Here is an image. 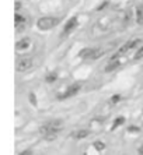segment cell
<instances>
[{"mask_svg": "<svg viewBox=\"0 0 143 155\" xmlns=\"http://www.w3.org/2000/svg\"><path fill=\"white\" fill-rule=\"evenodd\" d=\"M63 129V124L59 120H54V122H48L40 127V133L44 136V138L48 141H52L56 138V134Z\"/></svg>", "mask_w": 143, "mask_h": 155, "instance_id": "1", "label": "cell"}, {"mask_svg": "<svg viewBox=\"0 0 143 155\" xmlns=\"http://www.w3.org/2000/svg\"><path fill=\"white\" fill-rule=\"evenodd\" d=\"M104 53H105V51L103 48H86L80 52L79 56L83 59H87V60H94V59L101 58Z\"/></svg>", "mask_w": 143, "mask_h": 155, "instance_id": "2", "label": "cell"}, {"mask_svg": "<svg viewBox=\"0 0 143 155\" xmlns=\"http://www.w3.org/2000/svg\"><path fill=\"white\" fill-rule=\"evenodd\" d=\"M59 18L56 17H42L37 21V27L41 29V31H48V29H52L54 27H56L59 24Z\"/></svg>", "mask_w": 143, "mask_h": 155, "instance_id": "3", "label": "cell"}, {"mask_svg": "<svg viewBox=\"0 0 143 155\" xmlns=\"http://www.w3.org/2000/svg\"><path fill=\"white\" fill-rule=\"evenodd\" d=\"M32 64H34V61H32L31 58H24V59H20V60L17 61L16 69H17V71L23 73V71H27V70L31 69Z\"/></svg>", "mask_w": 143, "mask_h": 155, "instance_id": "4", "label": "cell"}, {"mask_svg": "<svg viewBox=\"0 0 143 155\" xmlns=\"http://www.w3.org/2000/svg\"><path fill=\"white\" fill-rule=\"evenodd\" d=\"M80 88H82V84H79V83H76V84H72L70 87H69L68 90L65 91L63 94L61 95V99H65V98H70V97H75L76 94H79V91H80Z\"/></svg>", "mask_w": 143, "mask_h": 155, "instance_id": "5", "label": "cell"}, {"mask_svg": "<svg viewBox=\"0 0 143 155\" xmlns=\"http://www.w3.org/2000/svg\"><path fill=\"white\" fill-rule=\"evenodd\" d=\"M119 64H121V60H119V54H114L111 59H110V61H108V64L105 66V71L110 73L112 71V70H115L117 67H119Z\"/></svg>", "mask_w": 143, "mask_h": 155, "instance_id": "6", "label": "cell"}, {"mask_svg": "<svg viewBox=\"0 0 143 155\" xmlns=\"http://www.w3.org/2000/svg\"><path fill=\"white\" fill-rule=\"evenodd\" d=\"M30 46H31V39H30V38H23V39L17 41V43H16V49H17L18 52L27 51Z\"/></svg>", "mask_w": 143, "mask_h": 155, "instance_id": "7", "label": "cell"}, {"mask_svg": "<svg viewBox=\"0 0 143 155\" xmlns=\"http://www.w3.org/2000/svg\"><path fill=\"white\" fill-rule=\"evenodd\" d=\"M16 31H21V29L25 28V24H27V18L24 15H20V14H16Z\"/></svg>", "mask_w": 143, "mask_h": 155, "instance_id": "8", "label": "cell"}, {"mask_svg": "<svg viewBox=\"0 0 143 155\" xmlns=\"http://www.w3.org/2000/svg\"><path fill=\"white\" fill-rule=\"evenodd\" d=\"M77 27V17H72L70 20H69L68 22H66V25H65L63 28V34H69L72 32L73 29Z\"/></svg>", "mask_w": 143, "mask_h": 155, "instance_id": "9", "label": "cell"}, {"mask_svg": "<svg viewBox=\"0 0 143 155\" xmlns=\"http://www.w3.org/2000/svg\"><path fill=\"white\" fill-rule=\"evenodd\" d=\"M89 134H90L89 130H77V131L72 134V137L76 138V140H82V138H86Z\"/></svg>", "mask_w": 143, "mask_h": 155, "instance_id": "10", "label": "cell"}, {"mask_svg": "<svg viewBox=\"0 0 143 155\" xmlns=\"http://www.w3.org/2000/svg\"><path fill=\"white\" fill-rule=\"evenodd\" d=\"M136 22L139 24V25H143V7L142 6H139V7L136 8Z\"/></svg>", "mask_w": 143, "mask_h": 155, "instance_id": "11", "label": "cell"}, {"mask_svg": "<svg viewBox=\"0 0 143 155\" xmlns=\"http://www.w3.org/2000/svg\"><path fill=\"white\" fill-rule=\"evenodd\" d=\"M56 78H58L56 71H52V73H49V74L45 77V81H47V83H54V81H56Z\"/></svg>", "mask_w": 143, "mask_h": 155, "instance_id": "12", "label": "cell"}, {"mask_svg": "<svg viewBox=\"0 0 143 155\" xmlns=\"http://www.w3.org/2000/svg\"><path fill=\"white\" fill-rule=\"evenodd\" d=\"M128 51H131V46H129V42H126L125 45H124V46H121V48H119L118 54H119V56H122V54L128 53Z\"/></svg>", "mask_w": 143, "mask_h": 155, "instance_id": "13", "label": "cell"}, {"mask_svg": "<svg viewBox=\"0 0 143 155\" xmlns=\"http://www.w3.org/2000/svg\"><path fill=\"white\" fill-rule=\"evenodd\" d=\"M140 43H142V39H132L129 41V46H131V49H138L140 46Z\"/></svg>", "mask_w": 143, "mask_h": 155, "instance_id": "14", "label": "cell"}, {"mask_svg": "<svg viewBox=\"0 0 143 155\" xmlns=\"http://www.w3.org/2000/svg\"><path fill=\"white\" fill-rule=\"evenodd\" d=\"M124 122H125V117L124 116H119V117H117L114 122V124H112V130H115L117 127L119 126V124H124Z\"/></svg>", "mask_w": 143, "mask_h": 155, "instance_id": "15", "label": "cell"}, {"mask_svg": "<svg viewBox=\"0 0 143 155\" xmlns=\"http://www.w3.org/2000/svg\"><path fill=\"white\" fill-rule=\"evenodd\" d=\"M142 58H143V46H140V48H138V51H136L133 59H135V60H139V59H142Z\"/></svg>", "mask_w": 143, "mask_h": 155, "instance_id": "16", "label": "cell"}, {"mask_svg": "<svg viewBox=\"0 0 143 155\" xmlns=\"http://www.w3.org/2000/svg\"><path fill=\"white\" fill-rule=\"evenodd\" d=\"M94 148H96L97 151H103L104 148H105V144H104L103 141H96L94 143Z\"/></svg>", "mask_w": 143, "mask_h": 155, "instance_id": "17", "label": "cell"}, {"mask_svg": "<svg viewBox=\"0 0 143 155\" xmlns=\"http://www.w3.org/2000/svg\"><path fill=\"white\" fill-rule=\"evenodd\" d=\"M28 98H30V102H31L34 106H37V97H35V94H34V92H30Z\"/></svg>", "mask_w": 143, "mask_h": 155, "instance_id": "18", "label": "cell"}, {"mask_svg": "<svg viewBox=\"0 0 143 155\" xmlns=\"http://www.w3.org/2000/svg\"><path fill=\"white\" fill-rule=\"evenodd\" d=\"M128 131H131V133H132V131H135V133H139V131H140V129H139V127H138V126H129Z\"/></svg>", "mask_w": 143, "mask_h": 155, "instance_id": "19", "label": "cell"}, {"mask_svg": "<svg viewBox=\"0 0 143 155\" xmlns=\"http://www.w3.org/2000/svg\"><path fill=\"white\" fill-rule=\"evenodd\" d=\"M119 99H121V95H114V97L111 98V104H112V105H115L117 102L119 101Z\"/></svg>", "mask_w": 143, "mask_h": 155, "instance_id": "20", "label": "cell"}, {"mask_svg": "<svg viewBox=\"0 0 143 155\" xmlns=\"http://www.w3.org/2000/svg\"><path fill=\"white\" fill-rule=\"evenodd\" d=\"M31 154H32L31 150H25V151H24V152H21L20 155H31Z\"/></svg>", "mask_w": 143, "mask_h": 155, "instance_id": "21", "label": "cell"}, {"mask_svg": "<svg viewBox=\"0 0 143 155\" xmlns=\"http://www.w3.org/2000/svg\"><path fill=\"white\" fill-rule=\"evenodd\" d=\"M20 8H21V3L17 2V3H16V10H20Z\"/></svg>", "mask_w": 143, "mask_h": 155, "instance_id": "22", "label": "cell"}, {"mask_svg": "<svg viewBox=\"0 0 143 155\" xmlns=\"http://www.w3.org/2000/svg\"><path fill=\"white\" fill-rule=\"evenodd\" d=\"M139 154H140V155H143V144L139 147Z\"/></svg>", "mask_w": 143, "mask_h": 155, "instance_id": "23", "label": "cell"}]
</instances>
